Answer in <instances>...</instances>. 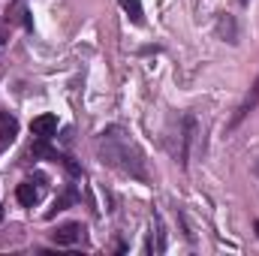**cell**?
<instances>
[{"mask_svg": "<svg viewBox=\"0 0 259 256\" xmlns=\"http://www.w3.org/2000/svg\"><path fill=\"white\" fill-rule=\"evenodd\" d=\"M30 133H33L36 139H52V136L58 133V118H55V115H39V118H33V121H30Z\"/></svg>", "mask_w": 259, "mask_h": 256, "instance_id": "cell-1", "label": "cell"}, {"mask_svg": "<svg viewBox=\"0 0 259 256\" xmlns=\"http://www.w3.org/2000/svg\"><path fill=\"white\" fill-rule=\"evenodd\" d=\"M256 106H259V78L253 81V88L247 91V97L241 100V106H238V112H235V118H232V127H235V124H241V121H244Z\"/></svg>", "mask_w": 259, "mask_h": 256, "instance_id": "cell-2", "label": "cell"}, {"mask_svg": "<svg viewBox=\"0 0 259 256\" xmlns=\"http://www.w3.org/2000/svg\"><path fill=\"white\" fill-rule=\"evenodd\" d=\"M81 223H66V226H61L58 232H52V238H55V244H64V247H69V244H75L78 238H81Z\"/></svg>", "mask_w": 259, "mask_h": 256, "instance_id": "cell-3", "label": "cell"}, {"mask_svg": "<svg viewBox=\"0 0 259 256\" xmlns=\"http://www.w3.org/2000/svg\"><path fill=\"white\" fill-rule=\"evenodd\" d=\"M18 136V121L9 115V112H0V142L6 145V142H12Z\"/></svg>", "mask_w": 259, "mask_h": 256, "instance_id": "cell-4", "label": "cell"}, {"mask_svg": "<svg viewBox=\"0 0 259 256\" xmlns=\"http://www.w3.org/2000/svg\"><path fill=\"white\" fill-rule=\"evenodd\" d=\"M15 196H18V202H21L24 208H33V205H36V199H39V190H36L30 181H24V184H18Z\"/></svg>", "mask_w": 259, "mask_h": 256, "instance_id": "cell-5", "label": "cell"}, {"mask_svg": "<svg viewBox=\"0 0 259 256\" xmlns=\"http://www.w3.org/2000/svg\"><path fill=\"white\" fill-rule=\"evenodd\" d=\"M121 6H124V12L130 15V21L133 24H145V9H142V3L139 0H118Z\"/></svg>", "mask_w": 259, "mask_h": 256, "instance_id": "cell-6", "label": "cell"}, {"mask_svg": "<svg viewBox=\"0 0 259 256\" xmlns=\"http://www.w3.org/2000/svg\"><path fill=\"white\" fill-rule=\"evenodd\" d=\"M253 229H256V232H259V220H256V223H253Z\"/></svg>", "mask_w": 259, "mask_h": 256, "instance_id": "cell-7", "label": "cell"}, {"mask_svg": "<svg viewBox=\"0 0 259 256\" xmlns=\"http://www.w3.org/2000/svg\"><path fill=\"white\" fill-rule=\"evenodd\" d=\"M0 220H3V208H0Z\"/></svg>", "mask_w": 259, "mask_h": 256, "instance_id": "cell-8", "label": "cell"}, {"mask_svg": "<svg viewBox=\"0 0 259 256\" xmlns=\"http://www.w3.org/2000/svg\"><path fill=\"white\" fill-rule=\"evenodd\" d=\"M241 3H247V0H241Z\"/></svg>", "mask_w": 259, "mask_h": 256, "instance_id": "cell-9", "label": "cell"}, {"mask_svg": "<svg viewBox=\"0 0 259 256\" xmlns=\"http://www.w3.org/2000/svg\"><path fill=\"white\" fill-rule=\"evenodd\" d=\"M256 172H259V169H256Z\"/></svg>", "mask_w": 259, "mask_h": 256, "instance_id": "cell-10", "label": "cell"}]
</instances>
